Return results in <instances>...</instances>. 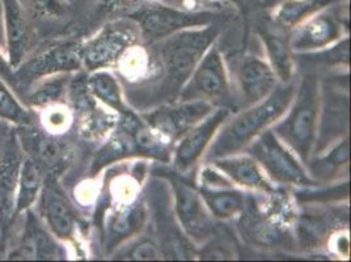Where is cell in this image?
I'll use <instances>...</instances> for the list:
<instances>
[{
	"label": "cell",
	"instance_id": "cell-1",
	"mask_svg": "<svg viewBox=\"0 0 351 262\" xmlns=\"http://www.w3.org/2000/svg\"><path fill=\"white\" fill-rule=\"evenodd\" d=\"M295 97L293 86L274 88V91L256 106L236 117L220 131L211 147L208 158L231 156L248 147L260 134L282 116Z\"/></svg>",
	"mask_w": 351,
	"mask_h": 262
},
{
	"label": "cell",
	"instance_id": "cell-2",
	"mask_svg": "<svg viewBox=\"0 0 351 262\" xmlns=\"http://www.w3.org/2000/svg\"><path fill=\"white\" fill-rule=\"evenodd\" d=\"M319 110V80L313 75H307L300 83L289 116L283 122L278 123L273 131L279 139L286 142V145L306 163L316 142Z\"/></svg>",
	"mask_w": 351,
	"mask_h": 262
},
{
	"label": "cell",
	"instance_id": "cell-3",
	"mask_svg": "<svg viewBox=\"0 0 351 262\" xmlns=\"http://www.w3.org/2000/svg\"><path fill=\"white\" fill-rule=\"evenodd\" d=\"M82 45L76 41H62L36 47L15 70L19 99L36 82L58 73H71L83 67Z\"/></svg>",
	"mask_w": 351,
	"mask_h": 262
},
{
	"label": "cell",
	"instance_id": "cell-4",
	"mask_svg": "<svg viewBox=\"0 0 351 262\" xmlns=\"http://www.w3.org/2000/svg\"><path fill=\"white\" fill-rule=\"evenodd\" d=\"M215 37L217 30L208 27L181 30L167 37L161 44L160 57L173 84L180 86L191 76Z\"/></svg>",
	"mask_w": 351,
	"mask_h": 262
},
{
	"label": "cell",
	"instance_id": "cell-5",
	"mask_svg": "<svg viewBox=\"0 0 351 262\" xmlns=\"http://www.w3.org/2000/svg\"><path fill=\"white\" fill-rule=\"evenodd\" d=\"M249 156L261 164L266 174L279 184L307 187L312 181L293 154L273 131H263L248 147Z\"/></svg>",
	"mask_w": 351,
	"mask_h": 262
},
{
	"label": "cell",
	"instance_id": "cell-6",
	"mask_svg": "<svg viewBox=\"0 0 351 262\" xmlns=\"http://www.w3.org/2000/svg\"><path fill=\"white\" fill-rule=\"evenodd\" d=\"M138 24L118 21L104 27L95 37L82 45L83 67L97 71L114 63L129 49L141 33Z\"/></svg>",
	"mask_w": 351,
	"mask_h": 262
},
{
	"label": "cell",
	"instance_id": "cell-7",
	"mask_svg": "<svg viewBox=\"0 0 351 262\" xmlns=\"http://www.w3.org/2000/svg\"><path fill=\"white\" fill-rule=\"evenodd\" d=\"M0 3L4 47L10 64L16 70L36 49L34 27L21 4V0H0Z\"/></svg>",
	"mask_w": 351,
	"mask_h": 262
},
{
	"label": "cell",
	"instance_id": "cell-8",
	"mask_svg": "<svg viewBox=\"0 0 351 262\" xmlns=\"http://www.w3.org/2000/svg\"><path fill=\"white\" fill-rule=\"evenodd\" d=\"M141 34L147 41H158L160 38H167L181 30L198 28L207 25L211 20L208 14H191L177 11L168 7H151L132 15Z\"/></svg>",
	"mask_w": 351,
	"mask_h": 262
},
{
	"label": "cell",
	"instance_id": "cell-9",
	"mask_svg": "<svg viewBox=\"0 0 351 262\" xmlns=\"http://www.w3.org/2000/svg\"><path fill=\"white\" fill-rule=\"evenodd\" d=\"M16 139L21 152L36 161L46 176H53L64 165L69 151L56 134L45 130L36 123L20 126L16 130Z\"/></svg>",
	"mask_w": 351,
	"mask_h": 262
},
{
	"label": "cell",
	"instance_id": "cell-10",
	"mask_svg": "<svg viewBox=\"0 0 351 262\" xmlns=\"http://www.w3.org/2000/svg\"><path fill=\"white\" fill-rule=\"evenodd\" d=\"M228 92V80L217 49L207 51L199 64L194 69L191 86L186 88L181 97L189 100H220Z\"/></svg>",
	"mask_w": 351,
	"mask_h": 262
},
{
	"label": "cell",
	"instance_id": "cell-11",
	"mask_svg": "<svg viewBox=\"0 0 351 262\" xmlns=\"http://www.w3.org/2000/svg\"><path fill=\"white\" fill-rule=\"evenodd\" d=\"M37 202H40L41 215L51 233L60 240H71L76 231V215L53 176H46Z\"/></svg>",
	"mask_w": 351,
	"mask_h": 262
},
{
	"label": "cell",
	"instance_id": "cell-12",
	"mask_svg": "<svg viewBox=\"0 0 351 262\" xmlns=\"http://www.w3.org/2000/svg\"><path fill=\"white\" fill-rule=\"evenodd\" d=\"M228 116L230 112L227 109H218L217 112L207 115L204 122H198L184 134L175 152V167L178 172L191 169L199 160L206 147L210 145L213 136Z\"/></svg>",
	"mask_w": 351,
	"mask_h": 262
},
{
	"label": "cell",
	"instance_id": "cell-13",
	"mask_svg": "<svg viewBox=\"0 0 351 262\" xmlns=\"http://www.w3.org/2000/svg\"><path fill=\"white\" fill-rule=\"evenodd\" d=\"M211 104L206 100H189L178 106L159 109L147 117V123L162 136L173 139L184 135L201 119L211 113Z\"/></svg>",
	"mask_w": 351,
	"mask_h": 262
},
{
	"label": "cell",
	"instance_id": "cell-14",
	"mask_svg": "<svg viewBox=\"0 0 351 262\" xmlns=\"http://www.w3.org/2000/svg\"><path fill=\"white\" fill-rule=\"evenodd\" d=\"M176 195V210L180 222L188 233L195 239H205L211 231L210 218L206 214L201 194L188 182L172 178Z\"/></svg>",
	"mask_w": 351,
	"mask_h": 262
},
{
	"label": "cell",
	"instance_id": "cell-15",
	"mask_svg": "<svg viewBox=\"0 0 351 262\" xmlns=\"http://www.w3.org/2000/svg\"><path fill=\"white\" fill-rule=\"evenodd\" d=\"M339 33V25L335 17L329 15L313 16L296 29L289 46L295 51L322 49L336 41Z\"/></svg>",
	"mask_w": 351,
	"mask_h": 262
},
{
	"label": "cell",
	"instance_id": "cell-16",
	"mask_svg": "<svg viewBox=\"0 0 351 262\" xmlns=\"http://www.w3.org/2000/svg\"><path fill=\"white\" fill-rule=\"evenodd\" d=\"M71 79V73H58L44 78L25 92L21 102L32 112H41L53 105L63 104L69 95Z\"/></svg>",
	"mask_w": 351,
	"mask_h": 262
},
{
	"label": "cell",
	"instance_id": "cell-17",
	"mask_svg": "<svg viewBox=\"0 0 351 262\" xmlns=\"http://www.w3.org/2000/svg\"><path fill=\"white\" fill-rule=\"evenodd\" d=\"M276 73L261 59L245 60L239 70V83L249 102H258L267 97L277 87Z\"/></svg>",
	"mask_w": 351,
	"mask_h": 262
},
{
	"label": "cell",
	"instance_id": "cell-18",
	"mask_svg": "<svg viewBox=\"0 0 351 262\" xmlns=\"http://www.w3.org/2000/svg\"><path fill=\"white\" fill-rule=\"evenodd\" d=\"M46 174L44 169L23 154V160L17 177L14 215L25 214L38 201L44 188Z\"/></svg>",
	"mask_w": 351,
	"mask_h": 262
},
{
	"label": "cell",
	"instance_id": "cell-19",
	"mask_svg": "<svg viewBox=\"0 0 351 262\" xmlns=\"http://www.w3.org/2000/svg\"><path fill=\"white\" fill-rule=\"evenodd\" d=\"M214 164L234 182L249 189L273 191V187L263 175L258 163L252 156H226L214 159Z\"/></svg>",
	"mask_w": 351,
	"mask_h": 262
},
{
	"label": "cell",
	"instance_id": "cell-20",
	"mask_svg": "<svg viewBox=\"0 0 351 262\" xmlns=\"http://www.w3.org/2000/svg\"><path fill=\"white\" fill-rule=\"evenodd\" d=\"M21 160V148L16 139L15 147H7L0 159V213L11 211L14 214L16 185Z\"/></svg>",
	"mask_w": 351,
	"mask_h": 262
},
{
	"label": "cell",
	"instance_id": "cell-21",
	"mask_svg": "<svg viewBox=\"0 0 351 262\" xmlns=\"http://www.w3.org/2000/svg\"><path fill=\"white\" fill-rule=\"evenodd\" d=\"M349 121V102L348 96L332 93L325 105V115L322 119V129L319 138V148L328 146L341 132L348 130Z\"/></svg>",
	"mask_w": 351,
	"mask_h": 262
},
{
	"label": "cell",
	"instance_id": "cell-22",
	"mask_svg": "<svg viewBox=\"0 0 351 262\" xmlns=\"http://www.w3.org/2000/svg\"><path fill=\"white\" fill-rule=\"evenodd\" d=\"M88 92L97 100L104 102L113 110H117L123 116L132 113L121 96V89L118 86V82L109 73H105L101 70L92 71L88 76L86 82Z\"/></svg>",
	"mask_w": 351,
	"mask_h": 262
},
{
	"label": "cell",
	"instance_id": "cell-23",
	"mask_svg": "<svg viewBox=\"0 0 351 262\" xmlns=\"http://www.w3.org/2000/svg\"><path fill=\"white\" fill-rule=\"evenodd\" d=\"M145 219L146 213L141 204H132L119 211L110 222L108 244L114 247L122 240H126L134 233H138L143 227Z\"/></svg>",
	"mask_w": 351,
	"mask_h": 262
},
{
	"label": "cell",
	"instance_id": "cell-24",
	"mask_svg": "<svg viewBox=\"0 0 351 262\" xmlns=\"http://www.w3.org/2000/svg\"><path fill=\"white\" fill-rule=\"evenodd\" d=\"M201 197L214 217L227 219L244 210V195L234 190H201Z\"/></svg>",
	"mask_w": 351,
	"mask_h": 262
},
{
	"label": "cell",
	"instance_id": "cell-25",
	"mask_svg": "<svg viewBox=\"0 0 351 262\" xmlns=\"http://www.w3.org/2000/svg\"><path fill=\"white\" fill-rule=\"evenodd\" d=\"M0 121L16 128L34 123V112L29 110L17 97L14 89L0 79Z\"/></svg>",
	"mask_w": 351,
	"mask_h": 262
},
{
	"label": "cell",
	"instance_id": "cell-26",
	"mask_svg": "<svg viewBox=\"0 0 351 262\" xmlns=\"http://www.w3.org/2000/svg\"><path fill=\"white\" fill-rule=\"evenodd\" d=\"M333 1L335 0H286L279 7L276 19L283 27H298L309 16L319 12L322 8Z\"/></svg>",
	"mask_w": 351,
	"mask_h": 262
},
{
	"label": "cell",
	"instance_id": "cell-27",
	"mask_svg": "<svg viewBox=\"0 0 351 262\" xmlns=\"http://www.w3.org/2000/svg\"><path fill=\"white\" fill-rule=\"evenodd\" d=\"M267 56L271 60L273 71L283 83L290 82L293 76V59L290 56V46L279 36L263 33Z\"/></svg>",
	"mask_w": 351,
	"mask_h": 262
},
{
	"label": "cell",
	"instance_id": "cell-28",
	"mask_svg": "<svg viewBox=\"0 0 351 262\" xmlns=\"http://www.w3.org/2000/svg\"><path fill=\"white\" fill-rule=\"evenodd\" d=\"M21 4L30 20H59L69 14L67 0H21Z\"/></svg>",
	"mask_w": 351,
	"mask_h": 262
},
{
	"label": "cell",
	"instance_id": "cell-29",
	"mask_svg": "<svg viewBox=\"0 0 351 262\" xmlns=\"http://www.w3.org/2000/svg\"><path fill=\"white\" fill-rule=\"evenodd\" d=\"M349 161V141L345 139L337 145L320 163H317V172L320 175L332 174Z\"/></svg>",
	"mask_w": 351,
	"mask_h": 262
},
{
	"label": "cell",
	"instance_id": "cell-30",
	"mask_svg": "<svg viewBox=\"0 0 351 262\" xmlns=\"http://www.w3.org/2000/svg\"><path fill=\"white\" fill-rule=\"evenodd\" d=\"M132 260H159L161 257L160 249L152 241L145 240L130 250Z\"/></svg>",
	"mask_w": 351,
	"mask_h": 262
},
{
	"label": "cell",
	"instance_id": "cell-31",
	"mask_svg": "<svg viewBox=\"0 0 351 262\" xmlns=\"http://www.w3.org/2000/svg\"><path fill=\"white\" fill-rule=\"evenodd\" d=\"M0 79L7 83L10 87L14 89L16 95L19 93V87H17V80H16L15 70L10 64L7 56L3 54L1 47H0ZM19 97V96H17Z\"/></svg>",
	"mask_w": 351,
	"mask_h": 262
},
{
	"label": "cell",
	"instance_id": "cell-32",
	"mask_svg": "<svg viewBox=\"0 0 351 262\" xmlns=\"http://www.w3.org/2000/svg\"><path fill=\"white\" fill-rule=\"evenodd\" d=\"M123 1H128V0H103L101 7H103V10H105V11H112V10H114L117 7L118 4L123 3Z\"/></svg>",
	"mask_w": 351,
	"mask_h": 262
}]
</instances>
